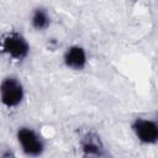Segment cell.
I'll return each instance as SVG.
<instances>
[{
  "instance_id": "obj_4",
  "label": "cell",
  "mask_w": 158,
  "mask_h": 158,
  "mask_svg": "<svg viewBox=\"0 0 158 158\" xmlns=\"http://www.w3.org/2000/svg\"><path fill=\"white\" fill-rule=\"evenodd\" d=\"M131 130L138 142L143 144L158 143V121L147 117H137L131 123Z\"/></svg>"
},
{
  "instance_id": "obj_7",
  "label": "cell",
  "mask_w": 158,
  "mask_h": 158,
  "mask_svg": "<svg viewBox=\"0 0 158 158\" xmlns=\"http://www.w3.org/2000/svg\"><path fill=\"white\" fill-rule=\"evenodd\" d=\"M30 22H31V26L36 31H44L51 25V15L47 11V9H44L42 6L35 7L31 14Z\"/></svg>"
},
{
  "instance_id": "obj_2",
  "label": "cell",
  "mask_w": 158,
  "mask_h": 158,
  "mask_svg": "<svg viewBox=\"0 0 158 158\" xmlns=\"http://www.w3.org/2000/svg\"><path fill=\"white\" fill-rule=\"evenodd\" d=\"M2 52L14 60H22L30 53V43L26 37L16 31L7 32L1 40Z\"/></svg>"
},
{
  "instance_id": "obj_1",
  "label": "cell",
  "mask_w": 158,
  "mask_h": 158,
  "mask_svg": "<svg viewBox=\"0 0 158 158\" xmlns=\"http://www.w3.org/2000/svg\"><path fill=\"white\" fill-rule=\"evenodd\" d=\"M16 139L21 151L27 157H40L46 149L42 136L31 127L22 126L16 131Z\"/></svg>"
},
{
  "instance_id": "obj_6",
  "label": "cell",
  "mask_w": 158,
  "mask_h": 158,
  "mask_svg": "<svg viewBox=\"0 0 158 158\" xmlns=\"http://www.w3.org/2000/svg\"><path fill=\"white\" fill-rule=\"evenodd\" d=\"M80 151L86 158H102L105 147L100 137L93 132L85 133L80 139Z\"/></svg>"
},
{
  "instance_id": "obj_5",
  "label": "cell",
  "mask_w": 158,
  "mask_h": 158,
  "mask_svg": "<svg viewBox=\"0 0 158 158\" xmlns=\"http://www.w3.org/2000/svg\"><path fill=\"white\" fill-rule=\"evenodd\" d=\"M63 63L72 70H83L88 64V53L84 47L73 44L64 51Z\"/></svg>"
},
{
  "instance_id": "obj_3",
  "label": "cell",
  "mask_w": 158,
  "mask_h": 158,
  "mask_svg": "<svg viewBox=\"0 0 158 158\" xmlns=\"http://www.w3.org/2000/svg\"><path fill=\"white\" fill-rule=\"evenodd\" d=\"M25 98L23 84L16 77H6L0 85V99L4 106L9 109L17 107Z\"/></svg>"
}]
</instances>
